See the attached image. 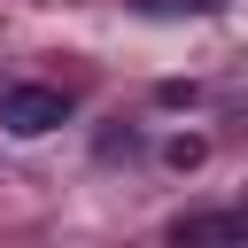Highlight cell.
I'll list each match as a JSON object with an SVG mask.
<instances>
[{
  "label": "cell",
  "instance_id": "cell-1",
  "mask_svg": "<svg viewBox=\"0 0 248 248\" xmlns=\"http://www.w3.org/2000/svg\"><path fill=\"white\" fill-rule=\"evenodd\" d=\"M0 124H8L16 140H39V132L70 124V93H62V85H8V93H0Z\"/></svg>",
  "mask_w": 248,
  "mask_h": 248
},
{
  "label": "cell",
  "instance_id": "cell-3",
  "mask_svg": "<svg viewBox=\"0 0 248 248\" xmlns=\"http://www.w3.org/2000/svg\"><path fill=\"white\" fill-rule=\"evenodd\" d=\"M155 8H225V0H155Z\"/></svg>",
  "mask_w": 248,
  "mask_h": 248
},
{
  "label": "cell",
  "instance_id": "cell-2",
  "mask_svg": "<svg viewBox=\"0 0 248 248\" xmlns=\"http://www.w3.org/2000/svg\"><path fill=\"white\" fill-rule=\"evenodd\" d=\"M170 240L186 248V240H248V202L240 209H202V217H178L170 225Z\"/></svg>",
  "mask_w": 248,
  "mask_h": 248
}]
</instances>
